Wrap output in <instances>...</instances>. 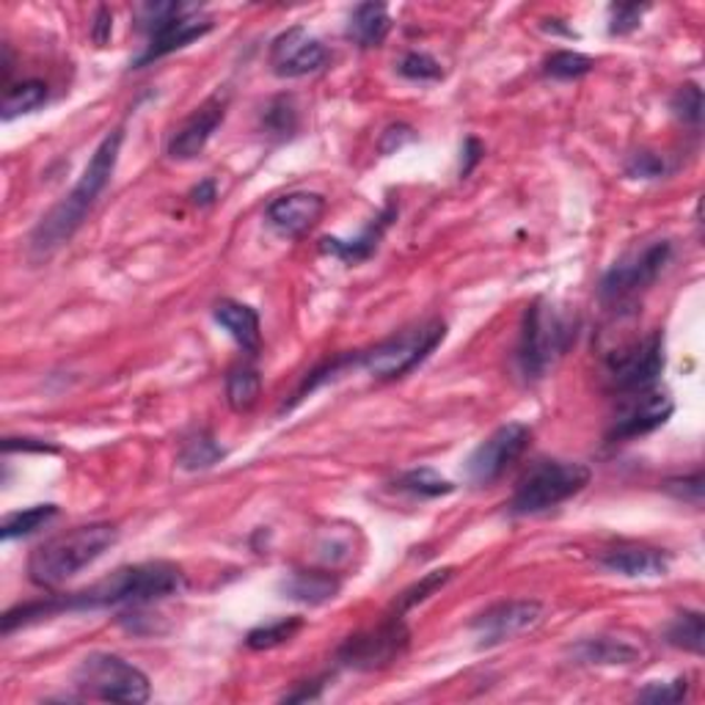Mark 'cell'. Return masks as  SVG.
Returning a JSON list of instances; mask_svg holds the SVG:
<instances>
[{
  "mask_svg": "<svg viewBox=\"0 0 705 705\" xmlns=\"http://www.w3.org/2000/svg\"><path fill=\"white\" fill-rule=\"evenodd\" d=\"M141 28L149 33V44L132 67H147V63L163 59V56L177 53L188 48L190 42L201 39L212 31V20L196 11L188 3H143L138 9Z\"/></svg>",
  "mask_w": 705,
  "mask_h": 705,
  "instance_id": "5",
  "label": "cell"
},
{
  "mask_svg": "<svg viewBox=\"0 0 705 705\" xmlns=\"http://www.w3.org/2000/svg\"><path fill=\"white\" fill-rule=\"evenodd\" d=\"M300 628H304V620H300V617H281V620L265 623V626L248 632L246 645L251 647V651H270V647L290 643Z\"/></svg>",
  "mask_w": 705,
  "mask_h": 705,
  "instance_id": "30",
  "label": "cell"
},
{
  "mask_svg": "<svg viewBox=\"0 0 705 705\" xmlns=\"http://www.w3.org/2000/svg\"><path fill=\"white\" fill-rule=\"evenodd\" d=\"M218 326L235 339L246 352H259L262 345V326H259V315L251 306L240 304V300H218L216 309H212Z\"/></svg>",
  "mask_w": 705,
  "mask_h": 705,
  "instance_id": "20",
  "label": "cell"
},
{
  "mask_svg": "<svg viewBox=\"0 0 705 705\" xmlns=\"http://www.w3.org/2000/svg\"><path fill=\"white\" fill-rule=\"evenodd\" d=\"M397 488L406 490V494L419 496V499H438V496L453 494L455 485L449 483L447 477H441V474H438L436 469H427V466H421V469H411V471L400 474V477H397Z\"/></svg>",
  "mask_w": 705,
  "mask_h": 705,
  "instance_id": "28",
  "label": "cell"
},
{
  "mask_svg": "<svg viewBox=\"0 0 705 705\" xmlns=\"http://www.w3.org/2000/svg\"><path fill=\"white\" fill-rule=\"evenodd\" d=\"M56 516H59V507L56 505H33L28 507V510L9 513V516L3 518V524H0V537H3V540H14V537L33 535L37 529L48 527Z\"/></svg>",
  "mask_w": 705,
  "mask_h": 705,
  "instance_id": "27",
  "label": "cell"
},
{
  "mask_svg": "<svg viewBox=\"0 0 705 705\" xmlns=\"http://www.w3.org/2000/svg\"><path fill=\"white\" fill-rule=\"evenodd\" d=\"M576 331L568 317L559 315L546 300H535L524 311L522 337H518V369L527 380H537L574 342Z\"/></svg>",
  "mask_w": 705,
  "mask_h": 705,
  "instance_id": "4",
  "label": "cell"
},
{
  "mask_svg": "<svg viewBox=\"0 0 705 705\" xmlns=\"http://www.w3.org/2000/svg\"><path fill=\"white\" fill-rule=\"evenodd\" d=\"M182 568H177L175 563L158 559V563L127 565L108 579L97 582L95 587L63 595V598H50V612L59 615V612L106 609V606H143L171 598V595L182 593Z\"/></svg>",
  "mask_w": 705,
  "mask_h": 705,
  "instance_id": "2",
  "label": "cell"
},
{
  "mask_svg": "<svg viewBox=\"0 0 705 705\" xmlns=\"http://www.w3.org/2000/svg\"><path fill=\"white\" fill-rule=\"evenodd\" d=\"M328 50L322 48L320 39L309 37L300 26L290 28L281 37H276L270 48V67L279 78H304L315 75L326 67Z\"/></svg>",
  "mask_w": 705,
  "mask_h": 705,
  "instance_id": "15",
  "label": "cell"
},
{
  "mask_svg": "<svg viewBox=\"0 0 705 705\" xmlns=\"http://www.w3.org/2000/svg\"><path fill=\"white\" fill-rule=\"evenodd\" d=\"M265 127H268V132H274V136H292V130L298 127V111H295L292 100L279 97V100L270 102L268 111H265Z\"/></svg>",
  "mask_w": 705,
  "mask_h": 705,
  "instance_id": "34",
  "label": "cell"
},
{
  "mask_svg": "<svg viewBox=\"0 0 705 705\" xmlns=\"http://www.w3.org/2000/svg\"><path fill=\"white\" fill-rule=\"evenodd\" d=\"M600 565L612 574L628 576V579H651V576H664L669 570V554L662 548L643 546V543H623V546L609 548L600 554Z\"/></svg>",
  "mask_w": 705,
  "mask_h": 705,
  "instance_id": "18",
  "label": "cell"
},
{
  "mask_svg": "<svg viewBox=\"0 0 705 705\" xmlns=\"http://www.w3.org/2000/svg\"><path fill=\"white\" fill-rule=\"evenodd\" d=\"M675 117L689 121V125H701L703 121V91L697 83L681 86L678 95L673 97Z\"/></svg>",
  "mask_w": 705,
  "mask_h": 705,
  "instance_id": "35",
  "label": "cell"
},
{
  "mask_svg": "<svg viewBox=\"0 0 705 705\" xmlns=\"http://www.w3.org/2000/svg\"><path fill=\"white\" fill-rule=\"evenodd\" d=\"M408 141H414V132H411V127H406V125H397V127H389V130L384 132V141H380V149H384V152H391V149H400L403 143H408Z\"/></svg>",
  "mask_w": 705,
  "mask_h": 705,
  "instance_id": "40",
  "label": "cell"
},
{
  "mask_svg": "<svg viewBox=\"0 0 705 705\" xmlns=\"http://www.w3.org/2000/svg\"><path fill=\"white\" fill-rule=\"evenodd\" d=\"M259 391H262V380H259V373L254 367L242 364V367H235L227 375V400L232 406V411H251L259 400Z\"/></svg>",
  "mask_w": 705,
  "mask_h": 705,
  "instance_id": "25",
  "label": "cell"
},
{
  "mask_svg": "<svg viewBox=\"0 0 705 705\" xmlns=\"http://www.w3.org/2000/svg\"><path fill=\"white\" fill-rule=\"evenodd\" d=\"M464 155H466V163L460 166V175L464 177H469L471 175V169L474 166L479 163V158H483L485 155V149H483V143L477 141V138H469V141L464 143Z\"/></svg>",
  "mask_w": 705,
  "mask_h": 705,
  "instance_id": "43",
  "label": "cell"
},
{
  "mask_svg": "<svg viewBox=\"0 0 705 705\" xmlns=\"http://www.w3.org/2000/svg\"><path fill=\"white\" fill-rule=\"evenodd\" d=\"M221 458L224 447H218V441L207 430H199L190 438H185L182 449H179V466L188 471H205L210 466H216Z\"/></svg>",
  "mask_w": 705,
  "mask_h": 705,
  "instance_id": "26",
  "label": "cell"
},
{
  "mask_svg": "<svg viewBox=\"0 0 705 705\" xmlns=\"http://www.w3.org/2000/svg\"><path fill=\"white\" fill-rule=\"evenodd\" d=\"M593 471L576 460H543L532 466L510 499L513 516H535L574 499L589 485Z\"/></svg>",
  "mask_w": 705,
  "mask_h": 705,
  "instance_id": "6",
  "label": "cell"
},
{
  "mask_svg": "<svg viewBox=\"0 0 705 705\" xmlns=\"http://www.w3.org/2000/svg\"><path fill=\"white\" fill-rule=\"evenodd\" d=\"M645 6H612V22L609 31L623 37V33L637 31L639 22H643Z\"/></svg>",
  "mask_w": 705,
  "mask_h": 705,
  "instance_id": "39",
  "label": "cell"
},
{
  "mask_svg": "<svg viewBox=\"0 0 705 705\" xmlns=\"http://www.w3.org/2000/svg\"><path fill=\"white\" fill-rule=\"evenodd\" d=\"M626 171L628 177L634 179H658L667 175V163H664V158H658V155L653 152H637L628 158Z\"/></svg>",
  "mask_w": 705,
  "mask_h": 705,
  "instance_id": "37",
  "label": "cell"
},
{
  "mask_svg": "<svg viewBox=\"0 0 705 705\" xmlns=\"http://www.w3.org/2000/svg\"><path fill=\"white\" fill-rule=\"evenodd\" d=\"M628 397L632 400L620 408L615 425H612L609 441H628V438L647 436L656 427H662L675 411L673 397L667 391H658L656 386L645 391H634Z\"/></svg>",
  "mask_w": 705,
  "mask_h": 705,
  "instance_id": "14",
  "label": "cell"
},
{
  "mask_svg": "<svg viewBox=\"0 0 705 705\" xmlns=\"http://www.w3.org/2000/svg\"><path fill=\"white\" fill-rule=\"evenodd\" d=\"M408 645V632L403 626L400 617H391L389 623H384L375 632H364L350 637L348 643L339 647L337 658L339 664L352 669H380L386 664L397 662L400 653Z\"/></svg>",
  "mask_w": 705,
  "mask_h": 705,
  "instance_id": "13",
  "label": "cell"
},
{
  "mask_svg": "<svg viewBox=\"0 0 705 705\" xmlns=\"http://www.w3.org/2000/svg\"><path fill=\"white\" fill-rule=\"evenodd\" d=\"M75 686L83 697L108 703H147L149 689L147 673L113 653H91L75 669Z\"/></svg>",
  "mask_w": 705,
  "mask_h": 705,
  "instance_id": "8",
  "label": "cell"
},
{
  "mask_svg": "<svg viewBox=\"0 0 705 705\" xmlns=\"http://www.w3.org/2000/svg\"><path fill=\"white\" fill-rule=\"evenodd\" d=\"M689 695V681L678 678L669 681V684H651L639 692V701L643 703H681Z\"/></svg>",
  "mask_w": 705,
  "mask_h": 705,
  "instance_id": "36",
  "label": "cell"
},
{
  "mask_svg": "<svg viewBox=\"0 0 705 705\" xmlns=\"http://www.w3.org/2000/svg\"><path fill=\"white\" fill-rule=\"evenodd\" d=\"M667 643L681 651H689L701 656L705 645V626L701 612H681L667 626Z\"/></svg>",
  "mask_w": 705,
  "mask_h": 705,
  "instance_id": "29",
  "label": "cell"
},
{
  "mask_svg": "<svg viewBox=\"0 0 705 705\" xmlns=\"http://www.w3.org/2000/svg\"><path fill=\"white\" fill-rule=\"evenodd\" d=\"M664 490L673 494L675 499L692 502V505H701L703 502V474L695 471L692 477H675L664 483Z\"/></svg>",
  "mask_w": 705,
  "mask_h": 705,
  "instance_id": "38",
  "label": "cell"
},
{
  "mask_svg": "<svg viewBox=\"0 0 705 705\" xmlns=\"http://www.w3.org/2000/svg\"><path fill=\"white\" fill-rule=\"evenodd\" d=\"M216 199H218L216 179H201V182L190 190V201H193L196 207H210Z\"/></svg>",
  "mask_w": 705,
  "mask_h": 705,
  "instance_id": "42",
  "label": "cell"
},
{
  "mask_svg": "<svg viewBox=\"0 0 705 705\" xmlns=\"http://www.w3.org/2000/svg\"><path fill=\"white\" fill-rule=\"evenodd\" d=\"M543 617H546V606L540 600H502V604H494L483 615L474 617L471 632L479 647H494L510 643V639L522 637V634L535 632L543 623Z\"/></svg>",
  "mask_w": 705,
  "mask_h": 705,
  "instance_id": "12",
  "label": "cell"
},
{
  "mask_svg": "<svg viewBox=\"0 0 705 705\" xmlns=\"http://www.w3.org/2000/svg\"><path fill=\"white\" fill-rule=\"evenodd\" d=\"M669 257H673V242L669 240L647 242L645 248L628 251L626 257L617 259V262L606 270L604 279H600V298L612 300V304L634 300L662 276Z\"/></svg>",
  "mask_w": 705,
  "mask_h": 705,
  "instance_id": "9",
  "label": "cell"
},
{
  "mask_svg": "<svg viewBox=\"0 0 705 705\" xmlns=\"http://www.w3.org/2000/svg\"><path fill=\"white\" fill-rule=\"evenodd\" d=\"M453 574H455L453 568H444V570H430L427 576H421V579L416 582V585L408 587L406 593H403L400 598H397V604H395L397 617H403L408 609H414V606L425 604V600L430 598L433 593H438V589H441L449 579H453Z\"/></svg>",
  "mask_w": 705,
  "mask_h": 705,
  "instance_id": "31",
  "label": "cell"
},
{
  "mask_svg": "<svg viewBox=\"0 0 705 705\" xmlns=\"http://www.w3.org/2000/svg\"><path fill=\"white\" fill-rule=\"evenodd\" d=\"M532 430L522 421H507V425L496 427L483 444L469 455L466 460V479L471 485H490L502 477L529 447Z\"/></svg>",
  "mask_w": 705,
  "mask_h": 705,
  "instance_id": "11",
  "label": "cell"
},
{
  "mask_svg": "<svg viewBox=\"0 0 705 705\" xmlns=\"http://www.w3.org/2000/svg\"><path fill=\"white\" fill-rule=\"evenodd\" d=\"M281 593L287 598L300 600V604H326V600L337 598L339 582L331 574H320V570H298V574L287 576L281 582Z\"/></svg>",
  "mask_w": 705,
  "mask_h": 705,
  "instance_id": "22",
  "label": "cell"
},
{
  "mask_svg": "<svg viewBox=\"0 0 705 705\" xmlns=\"http://www.w3.org/2000/svg\"><path fill=\"white\" fill-rule=\"evenodd\" d=\"M121 143H125V130L108 132L100 141V147L91 155L89 166L83 169L75 188L37 224V229L31 232L28 248H31L33 259H44L53 251H59L63 242L72 240V235L83 227L86 216L91 212V207L97 205V199L102 196V190L111 182L113 171H117Z\"/></svg>",
  "mask_w": 705,
  "mask_h": 705,
  "instance_id": "1",
  "label": "cell"
},
{
  "mask_svg": "<svg viewBox=\"0 0 705 705\" xmlns=\"http://www.w3.org/2000/svg\"><path fill=\"white\" fill-rule=\"evenodd\" d=\"M574 653L587 664H632L639 656V651L634 645L609 637L585 639V643L576 645Z\"/></svg>",
  "mask_w": 705,
  "mask_h": 705,
  "instance_id": "24",
  "label": "cell"
},
{
  "mask_svg": "<svg viewBox=\"0 0 705 705\" xmlns=\"http://www.w3.org/2000/svg\"><path fill=\"white\" fill-rule=\"evenodd\" d=\"M546 75L554 80H579L593 72V59L589 56L574 53V50H559V53L546 59Z\"/></svg>",
  "mask_w": 705,
  "mask_h": 705,
  "instance_id": "32",
  "label": "cell"
},
{
  "mask_svg": "<svg viewBox=\"0 0 705 705\" xmlns=\"http://www.w3.org/2000/svg\"><path fill=\"white\" fill-rule=\"evenodd\" d=\"M397 218V207L386 205V210L380 212L378 218H373L369 227H364V232L358 237H350V240H342V237H322L320 248L331 257L342 259V262H364V259L373 257L378 251V242L384 240L386 229L391 227V221Z\"/></svg>",
  "mask_w": 705,
  "mask_h": 705,
  "instance_id": "19",
  "label": "cell"
},
{
  "mask_svg": "<svg viewBox=\"0 0 705 705\" xmlns=\"http://www.w3.org/2000/svg\"><path fill=\"white\" fill-rule=\"evenodd\" d=\"M117 540L119 529L106 522L61 532V535L50 537L42 546L33 548L31 557H28V576L37 587H61L78 574H83L86 568H91Z\"/></svg>",
  "mask_w": 705,
  "mask_h": 705,
  "instance_id": "3",
  "label": "cell"
},
{
  "mask_svg": "<svg viewBox=\"0 0 705 705\" xmlns=\"http://www.w3.org/2000/svg\"><path fill=\"white\" fill-rule=\"evenodd\" d=\"M113 31V14L108 9H100L95 17V26H91V37H95L97 44H106L111 39Z\"/></svg>",
  "mask_w": 705,
  "mask_h": 705,
  "instance_id": "41",
  "label": "cell"
},
{
  "mask_svg": "<svg viewBox=\"0 0 705 705\" xmlns=\"http://www.w3.org/2000/svg\"><path fill=\"white\" fill-rule=\"evenodd\" d=\"M397 72H400L403 78L416 80V83H430V80L444 78L441 63L433 59L430 53H419V50H411V53L403 56V61L397 63Z\"/></svg>",
  "mask_w": 705,
  "mask_h": 705,
  "instance_id": "33",
  "label": "cell"
},
{
  "mask_svg": "<svg viewBox=\"0 0 705 705\" xmlns=\"http://www.w3.org/2000/svg\"><path fill=\"white\" fill-rule=\"evenodd\" d=\"M227 95H216L199 108L182 127L175 132V138L169 141V158L171 160H193L205 152V147L210 143L212 132L221 127L224 117H227Z\"/></svg>",
  "mask_w": 705,
  "mask_h": 705,
  "instance_id": "16",
  "label": "cell"
},
{
  "mask_svg": "<svg viewBox=\"0 0 705 705\" xmlns=\"http://www.w3.org/2000/svg\"><path fill=\"white\" fill-rule=\"evenodd\" d=\"M447 337V326L441 320H427L406 328L395 337L384 339L373 350L358 356V367L375 380H397L419 367Z\"/></svg>",
  "mask_w": 705,
  "mask_h": 705,
  "instance_id": "7",
  "label": "cell"
},
{
  "mask_svg": "<svg viewBox=\"0 0 705 705\" xmlns=\"http://www.w3.org/2000/svg\"><path fill=\"white\" fill-rule=\"evenodd\" d=\"M44 102H48V86L42 80H22V83L6 89L3 108H0L3 113L0 117H3V121H11L22 117V113L39 111Z\"/></svg>",
  "mask_w": 705,
  "mask_h": 705,
  "instance_id": "23",
  "label": "cell"
},
{
  "mask_svg": "<svg viewBox=\"0 0 705 705\" xmlns=\"http://www.w3.org/2000/svg\"><path fill=\"white\" fill-rule=\"evenodd\" d=\"M664 373V339L662 334H651L643 342L623 345L606 356V375L612 386L623 395L645 391L656 386Z\"/></svg>",
  "mask_w": 705,
  "mask_h": 705,
  "instance_id": "10",
  "label": "cell"
},
{
  "mask_svg": "<svg viewBox=\"0 0 705 705\" xmlns=\"http://www.w3.org/2000/svg\"><path fill=\"white\" fill-rule=\"evenodd\" d=\"M391 31V17L384 3H358L348 22V37L358 48H380Z\"/></svg>",
  "mask_w": 705,
  "mask_h": 705,
  "instance_id": "21",
  "label": "cell"
},
{
  "mask_svg": "<svg viewBox=\"0 0 705 705\" xmlns=\"http://www.w3.org/2000/svg\"><path fill=\"white\" fill-rule=\"evenodd\" d=\"M326 212V199L311 190H292L268 205V224L279 235L300 237L320 224Z\"/></svg>",
  "mask_w": 705,
  "mask_h": 705,
  "instance_id": "17",
  "label": "cell"
}]
</instances>
